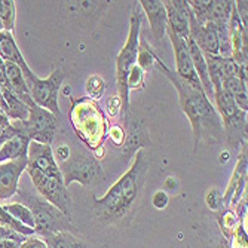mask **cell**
<instances>
[{
  "label": "cell",
  "mask_w": 248,
  "mask_h": 248,
  "mask_svg": "<svg viewBox=\"0 0 248 248\" xmlns=\"http://www.w3.org/2000/svg\"><path fill=\"white\" fill-rule=\"evenodd\" d=\"M190 12L199 24H228L233 2L231 0H190L187 2Z\"/></svg>",
  "instance_id": "8fae6325"
},
{
  "label": "cell",
  "mask_w": 248,
  "mask_h": 248,
  "mask_svg": "<svg viewBox=\"0 0 248 248\" xmlns=\"http://www.w3.org/2000/svg\"><path fill=\"white\" fill-rule=\"evenodd\" d=\"M27 168V157L6 161L0 164V201L11 199L18 192V183Z\"/></svg>",
  "instance_id": "4fadbf2b"
},
{
  "label": "cell",
  "mask_w": 248,
  "mask_h": 248,
  "mask_svg": "<svg viewBox=\"0 0 248 248\" xmlns=\"http://www.w3.org/2000/svg\"><path fill=\"white\" fill-rule=\"evenodd\" d=\"M65 187L72 183H79L82 186H91L104 180V171L98 159L83 147H76L69 152V156L64 161L58 162Z\"/></svg>",
  "instance_id": "5b68a950"
},
{
  "label": "cell",
  "mask_w": 248,
  "mask_h": 248,
  "mask_svg": "<svg viewBox=\"0 0 248 248\" xmlns=\"http://www.w3.org/2000/svg\"><path fill=\"white\" fill-rule=\"evenodd\" d=\"M2 91V106H0V110L8 116V119L11 118L12 122L14 121H27L29 115H30V107L22 103L18 97H15L8 88H0Z\"/></svg>",
  "instance_id": "e0dca14e"
},
{
  "label": "cell",
  "mask_w": 248,
  "mask_h": 248,
  "mask_svg": "<svg viewBox=\"0 0 248 248\" xmlns=\"http://www.w3.org/2000/svg\"><path fill=\"white\" fill-rule=\"evenodd\" d=\"M150 167L147 153L141 149L134 153L129 170L111 186L103 198L93 196V211L103 224H119L137 207Z\"/></svg>",
  "instance_id": "6da1fadb"
},
{
  "label": "cell",
  "mask_w": 248,
  "mask_h": 248,
  "mask_svg": "<svg viewBox=\"0 0 248 248\" xmlns=\"http://www.w3.org/2000/svg\"><path fill=\"white\" fill-rule=\"evenodd\" d=\"M22 76L26 79V83L29 86V91L31 95V100L36 106L51 111L57 118H61V110L58 104V94L62 85V80L65 78L64 72L61 69L54 70L48 78L40 79L37 78L31 70L29 64H22L21 67Z\"/></svg>",
  "instance_id": "52a82bcc"
},
{
  "label": "cell",
  "mask_w": 248,
  "mask_h": 248,
  "mask_svg": "<svg viewBox=\"0 0 248 248\" xmlns=\"http://www.w3.org/2000/svg\"><path fill=\"white\" fill-rule=\"evenodd\" d=\"M2 208L8 214H11L14 218L21 221L22 224H24V226L34 229V217H33V213L30 211V208L27 205L21 204V202H12V204L2 205Z\"/></svg>",
  "instance_id": "603a6c76"
},
{
  "label": "cell",
  "mask_w": 248,
  "mask_h": 248,
  "mask_svg": "<svg viewBox=\"0 0 248 248\" xmlns=\"http://www.w3.org/2000/svg\"><path fill=\"white\" fill-rule=\"evenodd\" d=\"M167 34L171 40L172 49H174V57H175V73L178 78L189 82L190 85L196 88H202L201 82L198 79V75L193 69L192 58L187 49V42L182 37H178L168 26H167Z\"/></svg>",
  "instance_id": "7c38bea8"
},
{
  "label": "cell",
  "mask_w": 248,
  "mask_h": 248,
  "mask_svg": "<svg viewBox=\"0 0 248 248\" xmlns=\"http://www.w3.org/2000/svg\"><path fill=\"white\" fill-rule=\"evenodd\" d=\"M168 202H170V196L167 190H157L152 196V205L156 210H165L168 207Z\"/></svg>",
  "instance_id": "f546056e"
},
{
  "label": "cell",
  "mask_w": 248,
  "mask_h": 248,
  "mask_svg": "<svg viewBox=\"0 0 248 248\" xmlns=\"http://www.w3.org/2000/svg\"><path fill=\"white\" fill-rule=\"evenodd\" d=\"M155 65L159 69V72H162V75H165L171 80V83L177 89L180 106H182L185 115L192 125L195 152L202 141L211 144L220 141L223 135V125L213 103L205 95L204 89L196 88L182 78H178L177 73L167 67L157 55L155 58Z\"/></svg>",
  "instance_id": "7a4b0ae2"
},
{
  "label": "cell",
  "mask_w": 248,
  "mask_h": 248,
  "mask_svg": "<svg viewBox=\"0 0 248 248\" xmlns=\"http://www.w3.org/2000/svg\"><path fill=\"white\" fill-rule=\"evenodd\" d=\"M72 125L85 146L97 152L107 137V121L100 106L91 98L73 100Z\"/></svg>",
  "instance_id": "277c9868"
},
{
  "label": "cell",
  "mask_w": 248,
  "mask_h": 248,
  "mask_svg": "<svg viewBox=\"0 0 248 248\" xmlns=\"http://www.w3.org/2000/svg\"><path fill=\"white\" fill-rule=\"evenodd\" d=\"M0 248H21V244L16 241L5 239V241H0Z\"/></svg>",
  "instance_id": "8d00e7d4"
},
{
  "label": "cell",
  "mask_w": 248,
  "mask_h": 248,
  "mask_svg": "<svg viewBox=\"0 0 248 248\" xmlns=\"http://www.w3.org/2000/svg\"><path fill=\"white\" fill-rule=\"evenodd\" d=\"M58 118L51 111L45 110L34 103L30 106V115L27 121H14L11 126L21 135H24L30 141L51 146L55 137Z\"/></svg>",
  "instance_id": "9c48e42d"
},
{
  "label": "cell",
  "mask_w": 248,
  "mask_h": 248,
  "mask_svg": "<svg viewBox=\"0 0 248 248\" xmlns=\"http://www.w3.org/2000/svg\"><path fill=\"white\" fill-rule=\"evenodd\" d=\"M216 111L223 125V134L228 135L229 144L238 146L247 137V113L238 108L233 98L221 88L214 93Z\"/></svg>",
  "instance_id": "30bf717a"
},
{
  "label": "cell",
  "mask_w": 248,
  "mask_h": 248,
  "mask_svg": "<svg viewBox=\"0 0 248 248\" xmlns=\"http://www.w3.org/2000/svg\"><path fill=\"white\" fill-rule=\"evenodd\" d=\"M221 228L224 231V233H228V231H232L233 233V228H235V214L232 211H226L221 217Z\"/></svg>",
  "instance_id": "d6a6232c"
},
{
  "label": "cell",
  "mask_w": 248,
  "mask_h": 248,
  "mask_svg": "<svg viewBox=\"0 0 248 248\" xmlns=\"http://www.w3.org/2000/svg\"><path fill=\"white\" fill-rule=\"evenodd\" d=\"M143 86H144V70L139 64H135L128 73L126 88L128 91H132V89H143Z\"/></svg>",
  "instance_id": "83f0119b"
},
{
  "label": "cell",
  "mask_w": 248,
  "mask_h": 248,
  "mask_svg": "<svg viewBox=\"0 0 248 248\" xmlns=\"http://www.w3.org/2000/svg\"><path fill=\"white\" fill-rule=\"evenodd\" d=\"M218 199H220V196H218L217 190L208 192V195H207V204H208V207L211 210H217L218 208V205H220V201Z\"/></svg>",
  "instance_id": "e575fe53"
},
{
  "label": "cell",
  "mask_w": 248,
  "mask_h": 248,
  "mask_svg": "<svg viewBox=\"0 0 248 248\" xmlns=\"http://www.w3.org/2000/svg\"><path fill=\"white\" fill-rule=\"evenodd\" d=\"M15 26V2L0 0V30L12 33Z\"/></svg>",
  "instance_id": "d4e9b609"
},
{
  "label": "cell",
  "mask_w": 248,
  "mask_h": 248,
  "mask_svg": "<svg viewBox=\"0 0 248 248\" xmlns=\"http://www.w3.org/2000/svg\"><path fill=\"white\" fill-rule=\"evenodd\" d=\"M26 171L29 172L39 195L72 220L73 201H72L69 192H67V187L64 185L60 168L55 167V168H51L46 171H37L33 168H26Z\"/></svg>",
  "instance_id": "ba28073f"
},
{
  "label": "cell",
  "mask_w": 248,
  "mask_h": 248,
  "mask_svg": "<svg viewBox=\"0 0 248 248\" xmlns=\"http://www.w3.org/2000/svg\"><path fill=\"white\" fill-rule=\"evenodd\" d=\"M107 135L110 137V140L113 141V144H115L116 147H122V146H124L126 134H125V129H124L122 126L115 125L113 128H111V129L107 132Z\"/></svg>",
  "instance_id": "4dcf8cb0"
},
{
  "label": "cell",
  "mask_w": 248,
  "mask_h": 248,
  "mask_svg": "<svg viewBox=\"0 0 248 248\" xmlns=\"http://www.w3.org/2000/svg\"><path fill=\"white\" fill-rule=\"evenodd\" d=\"M15 134H18V132L12 126H9L6 129H0V146H2L8 139H11L12 135H15Z\"/></svg>",
  "instance_id": "d590c367"
},
{
  "label": "cell",
  "mask_w": 248,
  "mask_h": 248,
  "mask_svg": "<svg viewBox=\"0 0 248 248\" xmlns=\"http://www.w3.org/2000/svg\"><path fill=\"white\" fill-rule=\"evenodd\" d=\"M216 60H217V64H218V67H220L221 75H223L224 79L239 76V72L244 69V67H247V65L238 64L232 57H231V58H223V57L216 55Z\"/></svg>",
  "instance_id": "4316f807"
},
{
  "label": "cell",
  "mask_w": 248,
  "mask_h": 248,
  "mask_svg": "<svg viewBox=\"0 0 248 248\" xmlns=\"http://www.w3.org/2000/svg\"><path fill=\"white\" fill-rule=\"evenodd\" d=\"M16 195L21 198V204H24L30 208L34 217V232L42 238L46 235L58 233V232H73L75 228L72 220L62 214L57 207L46 199H43L40 195H31L30 192H21L18 190Z\"/></svg>",
  "instance_id": "8992f818"
},
{
  "label": "cell",
  "mask_w": 248,
  "mask_h": 248,
  "mask_svg": "<svg viewBox=\"0 0 248 248\" xmlns=\"http://www.w3.org/2000/svg\"><path fill=\"white\" fill-rule=\"evenodd\" d=\"M128 131L125 132V143H124V153L134 155L135 152L141 150V147H147L150 144V139L144 125L139 121H134V124H126Z\"/></svg>",
  "instance_id": "ac0fdd59"
},
{
  "label": "cell",
  "mask_w": 248,
  "mask_h": 248,
  "mask_svg": "<svg viewBox=\"0 0 248 248\" xmlns=\"http://www.w3.org/2000/svg\"><path fill=\"white\" fill-rule=\"evenodd\" d=\"M86 91L89 95H91V98H94V100L100 98L104 93V80H101L98 76L89 78L86 82Z\"/></svg>",
  "instance_id": "f1b7e54d"
},
{
  "label": "cell",
  "mask_w": 248,
  "mask_h": 248,
  "mask_svg": "<svg viewBox=\"0 0 248 248\" xmlns=\"http://www.w3.org/2000/svg\"><path fill=\"white\" fill-rule=\"evenodd\" d=\"M5 70H6V88L15 97H18L22 103H26L30 107L33 104V100L21 69L14 62L5 61Z\"/></svg>",
  "instance_id": "2e32d148"
},
{
  "label": "cell",
  "mask_w": 248,
  "mask_h": 248,
  "mask_svg": "<svg viewBox=\"0 0 248 248\" xmlns=\"http://www.w3.org/2000/svg\"><path fill=\"white\" fill-rule=\"evenodd\" d=\"M139 5L144 11L146 16L149 18L150 30L156 42H161L167 33V26H168L164 2H161V0H141V2H139Z\"/></svg>",
  "instance_id": "9a60e30c"
},
{
  "label": "cell",
  "mask_w": 248,
  "mask_h": 248,
  "mask_svg": "<svg viewBox=\"0 0 248 248\" xmlns=\"http://www.w3.org/2000/svg\"><path fill=\"white\" fill-rule=\"evenodd\" d=\"M48 248H89L82 239H79L73 232H58L43 236Z\"/></svg>",
  "instance_id": "7402d4cb"
},
{
  "label": "cell",
  "mask_w": 248,
  "mask_h": 248,
  "mask_svg": "<svg viewBox=\"0 0 248 248\" xmlns=\"http://www.w3.org/2000/svg\"><path fill=\"white\" fill-rule=\"evenodd\" d=\"M5 239L16 241V242L22 244L27 238H26V236H21V235H18L16 232H14V231H11V229H6V228L2 226V224H0V241H5Z\"/></svg>",
  "instance_id": "1f68e13d"
},
{
  "label": "cell",
  "mask_w": 248,
  "mask_h": 248,
  "mask_svg": "<svg viewBox=\"0 0 248 248\" xmlns=\"http://www.w3.org/2000/svg\"><path fill=\"white\" fill-rule=\"evenodd\" d=\"M224 91H226L235 101V104L238 106L239 110L245 111L248 110V100H247V80L241 79L239 76L235 78H229L223 80V86Z\"/></svg>",
  "instance_id": "ffe728a7"
},
{
  "label": "cell",
  "mask_w": 248,
  "mask_h": 248,
  "mask_svg": "<svg viewBox=\"0 0 248 248\" xmlns=\"http://www.w3.org/2000/svg\"><path fill=\"white\" fill-rule=\"evenodd\" d=\"M140 5L135 3L132 6V14L129 19V33L126 43L118 54L116 58V85H118V94L122 106V122L126 125L129 119V91L126 88V78L132 65L137 64V54H139V45H140V30L143 24V15L140 12Z\"/></svg>",
  "instance_id": "3957f363"
},
{
  "label": "cell",
  "mask_w": 248,
  "mask_h": 248,
  "mask_svg": "<svg viewBox=\"0 0 248 248\" xmlns=\"http://www.w3.org/2000/svg\"><path fill=\"white\" fill-rule=\"evenodd\" d=\"M177 180L175 178H172V177H168L167 178V182H165V187L167 189H170V190H172V189H175L177 187Z\"/></svg>",
  "instance_id": "74e56055"
},
{
  "label": "cell",
  "mask_w": 248,
  "mask_h": 248,
  "mask_svg": "<svg viewBox=\"0 0 248 248\" xmlns=\"http://www.w3.org/2000/svg\"><path fill=\"white\" fill-rule=\"evenodd\" d=\"M30 140L26 139L24 135L15 134L11 139H8L2 146H0V164L18 159V157H27Z\"/></svg>",
  "instance_id": "d6986e66"
},
{
  "label": "cell",
  "mask_w": 248,
  "mask_h": 248,
  "mask_svg": "<svg viewBox=\"0 0 248 248\" xmlns=\"http://www.w3.org/2000/svg\"><path fill=\"white\" fill-rule=\"evenodd\" d=\"M0 224H2L3 228L11 229V231L16 232L18 235L26 236V238H30V236H34V235H36L34 229L24 226V224H22L21 221H18L16 218H14L11 214H8V213L2 208V205H0Z\"/></svg>",
  "instance_id": "cb8c5ba5"
},
{
  "label": "cell",
  "mask_w": 248,
  "mask_h": 248,
  "mask_svg": "<svg viewBox=\"0 0 248 248\" xmlns=\"http://www.w3.org/2000/svg\"><path fill=\"white\" fill-rule=\"evenodd\" d=\"M0 57H2L3 61L14 62L18 67L27 62L22 57L19 48L16 46L12 33L9 31H0Z\"/></svg>",
  "instance_id": "44dd1931"
},
{
  "label": "cell",
  "mask_w": 248,
  "mask_h": 248,
  "mask_svg": "<svg viewBox=\"0 0 248 248\" xmlns=\"http://www.w3.org/2000/svg\"><path fill=\"white\" fill-rule=\"evenodd\" d=\"M155 58H156L155 51L149 46V43L144 39H140L139 54H137V64L146 72V70H150L152 67L155 65Z\"/></svg>",
  "instance_id": "484cf974"
},
{
  "label": "cell",
  "mask_w": 248,
  "mask_h": 248,
  "mask_svg": "<svg viewBox=\"0 0 248 248\" xmlns=\"http://www.w3.org/2000/svg\"><path fill=\"white\" fill-rule=\"evenodd\" d=\"M21 248H48V245L45 244V241H42L40 238L30 236L21 244Z\"/></svg>",
  "instance_id": "836d02e7"
},
{
  "label": "cell",
  "mask_w": 248,
  "mask_h": 248,
  "mask_svg": "<svg viewBox=\"0 0 248 248\" xmlns=\"http://www.w3.org/2000/svg\"><path fill=\"white\" fill-rule=\"evenodd\" d=\"M168 27L185 40L189 39V15L190 9L185 0H165L164 2Z\"/></svg>",
  "instance_id": "5bb4252c"
}]
</instances>
